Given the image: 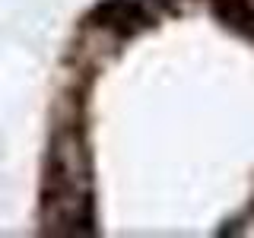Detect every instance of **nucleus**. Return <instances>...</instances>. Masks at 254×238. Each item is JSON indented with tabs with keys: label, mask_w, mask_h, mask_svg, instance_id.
Returning <instances> with one entry per match:
<instances>
[{
	"label": "nucleus",
	"mask_w": 254,
	"mask_h": 238,
	"mask_svg": "<svg viewBox=\"0 0 254 238\" xmlns=\"http://www.w3.org/2000/svg\"><path fill=\"white\" fill-rule=\"evenodd\" d=\"M216 13L238 32H251L254 29V13H251V6L245 3V0H222V3H216Z\"/></svg>",
	"instance_id": "2"
},
{
	"label": "nucleus",
	"mask_w": 254,
	"mask_h": 238,
	"mask_svg": "<svg viewBox=\"0 0 254 238\" xmlns=\"http://www.w3.org/2000/svg\"><path fill=\"white\" fill-rule=\"evenodd\" d=\"M92 19L99 22V26H108V29L127 35V32L140 29L149 16H146V10H143L140 3H133V0H108V3H102L99 10H95Z\"/></svg>",
	"instance_id": "1"
}]
</instances>
